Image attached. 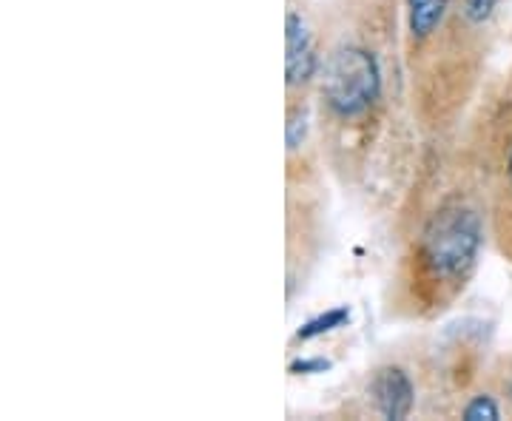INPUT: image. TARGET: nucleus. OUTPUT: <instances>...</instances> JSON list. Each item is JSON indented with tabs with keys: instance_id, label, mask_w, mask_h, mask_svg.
<instances>
[{
	"instance_id": "f03ea898",
	"label": "nucleus",
	"mask_w": 512,
	"mask_h": 421,
	"mask_svg": "<svg viewBox=\"0 0 512 421\" xmlns=\"http://www.w3.org/2000/svg\"><path fill=\"white\" fill-rule=\"evenodd\" d=\"M322 100L330 120L362 123L382 100V69L365 46H339L325 63Z\"/></svg>"
},
{
	"instance_id": "39448f33",
	"label": "nucleus",
	"mask_w": 512,
	"mask_h": 421,
	"mask_svg": "<svg viewBox=\"0 0 512 421\" xmlns=\"http://www.w3.org/2000/svg\"><path fill=\"white\" fill-rule=\"evenodd\" d=\"M404 6H407V43L413 52H419L441 29L450 0H404Z\"/></svg>"
},
{
	"instance_id": "7ed1b4c3",
	"label": "nucleus",
	"mask_w": 512,
	"mask_h": 421,
	"mask_svg": "<svg viewBox=\"0 0 512 421\" xmlns=\"http://www.w3.org/2000/svg\"><path fill=\"white\" fill-rule=\"evenodd\" d=\"M370 396L382 419L402 421L413 413L416 407V387L413 379L404 373L402 367L387 365L379 367L370 379Z\"/></svg>"
},
{
	"instance_id": "f8f14e48",
	"label": "nucleus",
	"mask_w": 512,
	"mask_h": 421,
	"mask_svg": "<svg viewBox=\"0 0 512 421\" xmlns=\"http://www.w3.org/2000/svg\"><path fill=\"white\" fill-rule=\"evenodd\" d=\"M510 399H512V385H510Z\"/></svg>"
},
{
	"instance_id": "f257e3e1",
	"label": "nucleus",
	"mask_w": 512,
	"mask_h": 421,
	"mask_svg": "<svg viewBox=\"0 0 512 421\" xmlns=\"http://www.w3.org/2000/svg\"><path fill=\"white\" fill-rule=\"evenodd\" d=\"M484 248V222L464 202L441 205L421 225L419 237L404 257V291L413 313L444 311L476 271Z\"/></svg>"
},
{
	"instance_id": "20e7f679",
	"label": "nucleus",
	"mask_w": 512,
	"mask_h": 421,
	"mask_svg": "<svg viewBox=\"0 0 512 421\" xmlns=\"http://www.w3.org/2000/svg\"><path fill=\"white\" fill-rule=\"evenodd\" d=\"M319 72V55L313 46L311 32L305 29V20L296 12L285 20V74H288V89L305 86Z\"/></svg>"
},
{
	"instance_id": "0eeeda50",
	"label": "nucleus",
	"mask_w": 512,
	"mask_h": 421,
	"mask_svg": "<svg viewBox=\"0 0 512 421\" xmlns=\"http://www.w3.org/2000/svg\"><path fill=\"white\" fill-rule=\"evenodd\" d=\"M461 419L467 421H498L501 419V410H498V404H495L493 396H487V393H481V396H473L470 404L461 410Z\"/></svg>"
},
{
	"instance_id": "423d86ee",
	"label": "nucleus",
	"mask_w": 512,
	"mask_h": 421,
	"mask_svg": "<svg viewBox=\"0 0 512 421\" xmlns=\"http://www.w3.org/2000/svg\"><path fill=\"white\" fill-rule=\"evenodd\" d=\"M348 319H350L348 308H330V311L313 316L311 322H305L302 328L296 330V339H299V342L316 339V336H322V333H330V330L342 328Z\"/></svg>"
},
{
	"instance_id": "9d476101",
	"label": "nucleus",
	"mask_w": 512,
	"mask_h": 421,
	"mask_svg": "<svg viewBox=\"0 0 512 421\" xmlns=\"http://www.w3.org/2000/svg\"><path fill=\"white\" fill-rule=\"evenodd\" d=\"M288 370L296 373V376H302V373H325V370H330V362L322 359V356H316V359H296V362H291Z\"/></svg>"
},
{
	"instance_id": "1a4fd4ad",
	"label": "nucleus",
	"mask_w": 512,
	"mask_h": 421,
	"mask_svg": "<svg viewBox=\"0 0 512 421\" xmlns=\"http://www.w3.org/2000/svg\"><path fill=\"white\" fill-rule=\"evenodd\" d=\"M305 131H308L305 111H291V117H288V151H296V148L305 143Z\"/></svg>"
},
{
	"instance_id": "6e6552de",
	"label": "nucleus",
	"mask_w": 512,
	"mask_h": 421,
	"mask_svg": "<svg viewBox=\"0 0 512 421\" xmlns=\"http://www.w3.org/2000/svg\"><path fill=\"white\" fill-rule=\"evenodd\" d=\"M495 6H498V0H464V20L470 26H484L493 18Z\"/></svg>"
},
{
	"instance_id": "9b49d317",
	"label": "nucleus",
	"mask_w": 512,
	"mask_h": 421,
	"mask_svg": "<svg viewBox=\"0 0 512 421\" xmlns=\"http://www.w3.org/2000/svg\"><path fill=\"white\" fill-rule=\"evenodd\" d=\"M504 180H507V188L512 191V140L507 146V157H504Z\"/></svg>"
}]
</instances>
